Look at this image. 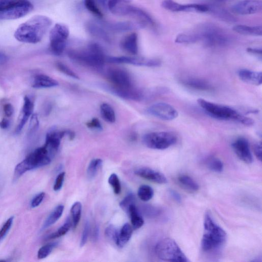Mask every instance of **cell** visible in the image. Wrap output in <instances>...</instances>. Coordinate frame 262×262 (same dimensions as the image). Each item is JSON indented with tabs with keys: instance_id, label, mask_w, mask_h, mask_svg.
I'll use <instances>...</instances> for the list:
<instances>
[{
	"instance_id": "cell-1",
	"label": "cell",
	"mask_w": 262,
	"mask_h": 262,
	"mask_svg": "<svg viewBox=\"0 0 262 262\" xmlns=\"http://www.w3.org/2000/svg\"><path fill=\"white\" fill-rule=\"evenodd\" d=\"M52 23V20L47 16H34L18 27L15 37L20 42L37 44L42 39Z\"/></svg>"
},
{
	"instance_id": "cell-2",
	"label": "cell",
	"mask_w": 262,
	"mask_h": 262,
	"mask_svg": "<svg viewBox=\"0 0 262 262\" xmlns=\"http://www.w3.org/2000/svg\"><path fill=\"white\" fill-rule=\"evenodd\" d=\"M204 231L201 240V250L208 255L216 254L222 250L227 239L225 231L218 225L209 213L204 219Z\"/></svg>"
},
{
	"instance_id": "cell-3",
	"label": "cell",
	"mask_w": 262,
	"mask_h": 262,
	"mask_svg": "<svg viewBox=\"0 0 262 262\" xmlns=\"http://www.w3.org/2000/svg\"><path fill=\"white\" fill-rule=\"evenodd\" d=\"M197 102L204 111L212 117L220 120L236 121L246 126L254 125L253 119L241 114L230 107L212 103L203 99H198Z\"/></svg>"
},
{
	"instance_id": "cell-4",
	"label": "cell",
	"mask_w": 262,
	"mask_h": 262,
	"mask_svg": "<svg viewBox=\"0 0 262 262\" xmlns=\"http://www.w3.org/2000/svg\"><path fill=\"white\" fill-rule=\"evenodd\" d=\"M55 154L45 145L36 149L17 165L14 172V180L17 181L27 172L48 165Z\"/></svg>"
},
{
	"instance_id": "cell-5",
	"label": "cell",
	"mask_w": 262,
	"mask_h": 262,
	"mask_svg": "<svg viewBox=\"0 0 262 262\" xmlns=\"http://www.w3.org/2000/svg\"><path fill=\"white\" fill-rule=\"evenodd\" d=\"M192 33L195 35L197 42L201 41L209 47H224L230 42L231 37L229 35L213 24L202 25Z\"/></svg>"
},
{
	"instance_id": "cell-6",
	"label": "cell",
	"mask_w": 262,
	"mask_h": 262,
	"mask_svg": "<svg viewBox=\"0 0 262 262\" xmlns=\"http://www.w3.org/2000/svg\"><path fill=\"white\" fill-rule=\"evenodd\" d=\"M69 56L73 60L95 68L102 67L106 58L102 48L98 44H91L87 47L69 52Z\"/></svg>"
},
{
	"instance_id": "cell-7",
	"label": "cell",
	"mask_w": 262,
	"mask_h": 262,
	"mask_svg": "<svg viewBox=\"0 0 262 262\" xmlns=\"http://www.w3.org/2000/svg\"><path fill=\"white\" fill-rule=\"evenodd\" d=\"M33 9L29 0H0V20L18 19L28 15Z\"/></svg>"
},
{
	"instance_id": "cell-8",
	"label": "cell",
	"mask_w": 262,
	"mask_h": 262,
	"mask_svg": "<svg viewBox=\"0 0 262 262\" xmlns=\"http://www.w3.org/2000/svg\"><path fill=\"white\" fill-rule=\"evenodd\" d=\"M155 252L158 259L162 261L189 262L180 247L171 238H165L159 241L155 246Z\"/></svg>"
},
{
	"instance_id": "cell-9",
	"label": "cell",
	"mask_w": 262,
	"mask_h": 262,
	"mask_svg": "<svg viewBox=\"0 0 262 262\" xmlns=\"http://www.w3.org/2000/svg\"><path fill=\"white\" fill-rule=\"evenodd\" d=\"M110 12L118 16H129L135 18L146 27H154L155 23L152 18L143 9L132 6L129 3L120 2L115 5Z\"/></svg>"
},
{
	"instance_id": "cell-10",
	"label": "cell",
	"mask_w": 262,
	"mask_h": 262,
	"mask_svg": "<svg viewBox=\"0 0 262 262\" xmlns=\"http://www.w3.org/2000/svg\"><path fill=\"white\" fill-rule=\"evenodd\" d=\"M177 141L176 135L168 131L149 133L143 138V142L146 147L158 150L167 149L175 145Z\"/></svg>"
},
{
	"instance_id": "cell-11",
	"label": "cell",
	"mask_w": 262,
	"mask_h": 262,
	"mask_svg": "<svg viewBox=\"0 0 262 262\" xmlns=\"http://www.w3.org/2000/svg\"><path fill=\"white\" fill-rule=\"evenodd\" d=\"M70 34V30L66 25L58 23L54 25L49 35L50 48L53 54L56 56L63 54Z\"/></svg>"
},
{
	"instance_id": "cell-12",
	"label": "cell",
	"mask_w": 262,
	"mask_h": 262,
	"mask_svg": "<svg viewBox=\"0 0 262 262\" xmlns=\"http://www.w3.org/2000/svg\"><path fill=\"white\" fill-rule=\"evenodd\" d=\"M108 77L113 87L119 89L133 87L132 78L129 74L120 68H113L108 72Z\"/></svg>"
},
{
	"instance_id": "cell-13",
	"label": "cell",
	"mask_w": 262,
	"mask_h": 262,
	"mask_svg": "<svg viewBox=\"0 0 262 262\" xmlns=\"http://www.w3.org/2000/svg\"><path fill=\"white\" fill-rule=\"evenodd\" d=\"M148 113L163 120H172L178 116L177 110L170 104L158 103L150 106L148 109Z\"/></svg>"
},
{
	"instance_id": "cell-14",
	"label": "cell",
	"mask_w": 262,
	"mask_h": 262,
	"mask_svg": "<svg viewBox=\"0 0 262 262\" xmlns=\"http://www.w3.org/2000/svg\"><path fill=\"white\" fill-rule=\"evenodd\" d=\"M101 23L109 33H122L146 27L144 24L139 21L104 22Z\"/></svg>"
},
{
	"instance_id": "cell-15",
	"label": "cell",
	"mask_w": 262,
	"mask_h": 262,
	"mask_svg": "<svg viewBox=\"0 0 262 262\" xmlns=\"http://www.w3.org/2000/svg\"><path fill=\"white\" fill-rule=\"evenodd\" d=\"M162 7L172 12H209V5L200 4H179L173 0H163L161 3Z\"/></svg>"
},
{
	"instance_id": "cell-16",
	"label": "cell",
	"mask_w": 262,
	"mask_h": 262,
	"mask_svg": "<svg viewBox=\"0 0 262 262\" xmlns=\"http://www.w3.org/2000/svg\"><path fill=\"white\" fill-rule=\"evenodd\" d=\"M106 62L110 63H123L146 67H158L161 63L158 59L135 57H107Z\"/></svg>"
},
{
	"instance_id": "cell-17",
	"label": "cell",
	"mask_w": 262,
	"mask_h": 262,
	"mask_svg": "<svg viewBox=\"0 0 262 262\" xmlns=\"http://www.w3.org/2000/svg\"><path fill=\"white\" fill-rule=\"evenodd\" d=\"M231 11L240 15H251L261 11L262 2L260 0H244L231 7Z\"/></svg>"
},
{
	"instance_id": "cell-18",
	"label": "cell",
	"mask_w": 262,
	"mask_h": 262,
	"mask_svg": "<svg viewBox=\"0 0 262 262\" xmlns=\"http://www.w3.org/2000/svg\"><path fill=\"white\" fill-rule=\"evenodd\" d=\"M234 152L239 158L247 164L253 162V157L251 152L250 144L244 138H239L231 144Z\"/></svg>"
},
{
	"instance_id": "cell-19",
	"label": "cell",
	"mask_w": 262,
	"mask_h": 262,
	"mask_svg": "<svg viewBox=\"0 0 262 262\" xmlns=\"http://www.w3.org/2000/svg\"><path fill=\"white\" fill-rule=\"evenodd\" d=\"M135 174L147 180L158 184H165L168 179L161 173L149 168H141L135 170Z\"/></svg>"
},
{
	"instance_id": "cell-20",
	"label": "cell",
	"mask_w": 262,
	"mask_h": 262,
	"mask_svg": "<svg viewBox=\"0 0 262 262\" xmlns=\"http://www.w3.org/2000/svg\"><path fill=\"white\" fill-rule=\"evenodd\" d=\"M183 85L186 87L202 91H210L213 87L208 81L195 77H186L181 79Z\"/></svg>"
},
{
	"instance_id": "cell-21",
	"label": "cell",
	"mask_w": 262,
	"mask_h": 262,
	"mask_svg": "<svg viewBox=\"0 0 262 262\" xmlns=\"http://www.w3.org/2000/svg\"><path fill=\"white\" fill-rule=\"evenodd\" d=\"M68 131H59L51 130L47 133L46 137L45 145L49 149L57 152L61 140L65 135H67Z\"/></svg>"
},
{
	"instance_id": "cell-22",
	"label": "cell",
	"mask_w": 262,
	"mask_h": 262,
	"mask_svg": "<svg viewBox=\"0 0 262 262\" xmlns=\"http://www.w3.org/2000/svg\"><path fill=\"white\" fill-rule=\"evenodd\" d=\"M34 104L33 101L27 96L24 98V104L22 109V116L20 120L18 125L16 129V133L19 134L26 125L34 111Z\"/></svg>"
},
{
	"instance_id": "cell-23",
	"label": "cell",
	"mask_w": 262,
	"mask_h": 262,
	"mask_svg": "<svg viewBox=\"0 0 262 262\" xmlns=\"http://www.w3.org/2000/svg\"><path fill=\"white\" fill-rule=\"evenodd\" d=\"M112 91L116 95L123 99L132 101H141L144 97L143 93L134 87L127 89L112 88Z\"/></svg>"
},
{
	"instance_id": "cell-24",
	"label": "cell",
	"mask_w": 262,
	"mask_h": 262,
	"mask_svg": "<svg viewBox=\"0 0 262 262\" xmlns=\"http://www.w3.org/2000/svg\"><path fill=\"white\" fill-rule=\"evenodd\" d=\"M120 47L124 51L132 55H136L139 51L137 35L133 33L123 38L120 42Z\"/></svg>"
},
{
	"instance_id": "cell-25",
	"label": "cell",
	"mask_w": 262,
	"mask_h": 262,
	"mask_svg": "<svg viewBox=\"0 0 262 262\" xmlns=\"http://www.w3.org/2000/svg\"><path fill=\"white\" fill-rule=\"evenodd\" d=\"M86 29L90 34L96 37L108 42L111 39L110 33L105 29L100 22H89L86 25Z\"/></svg>"
},
{
	"instance_id": "cell-26",
	"label": "cell",
	"mask_w": 262,
	"mask_h": 262,
	"mask_svg": "<svg viewBox=\"0 0 262 262\" xmlns=\"http://www.w3.org/2000/svg\"><path fill=\"white\" fill-rule=\"evenodd\" d=\"M239 76L245 83L255 86H260L262 83V74L247 70H241L239 72Z\"/></svg>"
},
{
	"instance_id": "cell-27",
	"label": "cell",
	"mask_w": 262,
	"mask_h": 262,
	"mask_svg": "<svg viewBox=\"0 0 262 262\" xmlns=\"http://www.w3.org/2000/svg\"><path fill=\"white\" fill-rule=\"evenodd\" d=\"M58 85V82L56 79L45 75H38L34 78L32 87L34 88H49Z\"/></svg>"
},
{
	"instance_id": "cell-28",
	"label": "cell",
	"mask_w": 262,
	"mask_h": 262,
	"mask_svg": "<svg viewBox=\"0 0 262 262\" xmlns=\"http://www.w3.org/2000/svg\"><path fill=\"white\" fill-rule=\"evenodd\" d=\"M232 30L239 34L245 36H262V27L261 26H249L243 25L234 26Z\"/></svg>"
},
{
	"instance_id": "cell-29",
	"label": "cell",
	"mask_w": 262,
	"mask_h": 262,
	"mask_svg": "<svg viewBox=\"0 0 262 262\" xmlns=\"http://www.w3.org/2000/svg\"><path fill=\"white\" fill-rule=\"evenodd\" d=\"M133 233V228L131 225L126 224L124 225L119 231L116 245L122 248L125 246L130 240Z\"/></svg>"
},
{
	"instance_id": "cell-30",
	"label": "cell",
	"mask_w": 262,
	"mask_h": 262,
	"mask_svg": "<svg viewBox=\"0 0 262 262\" xmlns=\"http://www.w3.org/2000/svg\"><path fill=\"white\" fill-rule=\"evenodd\" d=\"M209 12H211L214 16L221 20L228 22L236 21V19L231 13L223 8L212 5H209Z\"/></svg>"
},
{
	"instance_id": "cell-31",
	"label": "cell",
	"mask_w": 262,
	"mask_h": 262,
	"mask_svg": "<svg viewBox=\"0 0 262 262\" xmlns=\"http://www.w3.org/2000/svg\"><path fill=\"white\" fill-rule=\"evenodd\" d=\"M178 181L184 188L190 192H196L200 188L199 185L190 176L182 175L178 178Z\"/></svg>"
},
{
	"instance_id": "cell-32",
	"label": "cell",
	"mask_w": 262,
	"mask_h": 262,
	"mask_svg": "<svg viewBox=\"0 0 262 262\" xmlns=\"http://www.w3.org/2000/svg\"><path fill=\"white\" fill-rule=\"evenodd\" d=\"M128 214L130 217L132 225L134 229H139L144 225V220L138 211L135 204L130 207Z\"/></svg>"
},
{
	"instance_id": "cell-33",
	"label": "cell",
	"mask_w": 262,
	"mask_h": 262,
	"mask_svg": "<svg viewBox=\"0 0 262 262\" xmlns=\"http://www.w3.org/2000/svg\"><path fill=\"white\" fill-rule=\"evenodd\" d=\"M64 210L63 205H60L57 206L45 221L43 229H45L56 224L62 216Z\"/></svg>"
},
{
	"instance_id": "cell-34",
	"label": "cell",
	"mask_w": 262,
	"mask_h": 262,
	"mask_svg": "<svg viewBox=\"0 0 262 262\" xmlns=\"http://www.w3.org/2000/svg\"><path fill=\"white\" fill-rule=\"evenodd\" d=\"M101 114L102 118L107 122L113 123L116 120L115 113L112 107L107 103L102 104Z\"/></svg>"
},
{
	"instance_id": "cell-35",
	"label": "cell",
	"mask_w": 262,
	"mask_h": 262,
	"mask_svg": "<svg viewBox=\"0 0 262 262\" xmlns=\"http://www.w3.org/2000/svg\"><path fill=\"white\" fill-rule=\"evenodd\" d=\"M84 5L86 9L96 17L99 19L103 18L104 14L97 0H84Z\"/></svg>"
},
{
	"instance_id": "cell-36",
	"label": "cell",
	"mask_w": 262,
	"mask_h": 262,
	"mask_svg": "<svg viewBox=\"0 0 262 262\" xmlns=\"http://www.w3.org/2000/svg\"><path fill=\"white\" fill-rule=\"evenodd\" d=\"M102 164L103 160L101 159H94L91 161L87 171V176L90 180L93 179L97 175Z\"/></svg>"
},
{
	"instance_id": "cell-37",
	"label": "cell",
	"mask_w": 262,
	"mask_h": 262,
	"mask_svg": "<svg viewBox=\"0 0 262 262\" xmlns=\"http://www.w3.org/2000/svg\"><path fill=\"white\" fill-rule=\"evenodd\" d=\"M154 191L152 188L147 185L142 186L138 190V196L143 201H148L152 199Z\"/></svg>"
},
{
	"instance_id": "cell-38",
	"label": "cell",
	"mask_w": 262,
	"mask_h": 262,
	"mask_svg": "<svg viewBox=\"0 0 262 262\" xmlns=\"http://www.w3.org/2000/svg\"><path fill=\"white\" fill-rule=\"evenodd\" d=\"M206 165L211 171L215 173H222L224 169V164L223 161L216 157L209 159L207 161Z\"/></svg>"
},
{
	"instance_id": "cell-39",
	"label": "cell",
	"mask_w": 262,
	"mask_h": 262,
	"mask_svg": "<svg viewBox=\"0 0 262 262\" xmlns=\"http://www.w3.org/2000/svg\"><path fill=\"white\" fill-rule=\"evenodd\" d=\"M82 205L80 202H75L71 209L74 228L78 225L81 217Z\"/></svg>"
},
{
	"instance_id": "cell-40",
	"label": "cell",
	"mask_w": 262,
	"mask_h": 262,
	"mask_svg": "<svg viewBox=\"0 0 262 262\" xmlns=\"http://www.w3.org/2000/svg\"><path fill=\"white\" fill-rule=\"evenodd\" d=\"M72 227V223L70 219H67L65 223L56 231L49 237V239H54L65 235Z\"/></svg>"
},
{
	"instance_id": "cell-41",
	"label": "cell",
	"mask_w": 262,
	"mask_h": 262,
	"mask_svg": "<svg viewBox=\"0 0 262 262\" xmlns=\"http://www.w3.org/2000/svg\"><path fill=\"white\" fill-rule=\"evenodd\" d=\"M100 8L110 11L115 5L120 2L130 3L131 0H97Z\"/></svg>"
},
{
	"instance_id": "cell-42",
	"label": "cell",
	"mask_w": 262,
	"mask_h": 262,
	"mask_svg": "<svg viewBox=\"0 0 262 262\" xmlns=\"http://www.w3.org/2000/svg\"><path fill=\"white\" fill-rule=\"evenodd\" d=\"M175 42L178 44H191L197 42L196 37L192 33L179 35L176 38Z\"/></svg>"
},
{
	"instance_id": "cell-43",
	"label": "cell",
	"mask_w": 262,
	"mask_h": 262,
	"mask_svg": "<svg viewBox=\"0 0 262 262\" xmlns=\"http://www.w3.org/2000/svg\"><path fill=\"white\" fill-rule=\"evenodd\" d=\"M57 245L56 243H52L40 248L37 253V258L39 260L45 259L51 253Z\"/></svg>"
},
{
	"instance_id": "cell-44",
	"label": "cell",
	"mask_w": 262,
	"mask_h": 262,
	"mask_svg": "<svg viewBox=\"0 0 262 262\" xmlns=\"http://www.w3.org/2000/svg\"><path fill=\"white\" fill-rule=\"evenodd\" d=\"M108 183L112 187L115 194L116 195L119 194L121 192V187L117 175L115 174L110 175L108 179Z\"/></svg>"
},
{
	"instance_id": "cell-45",
	"label": "cell",
	"mask_w": 262,
	"mask_h": 262,
	"mask_svg": "<svg viewBox=\"0 0 262 262\" xmlns=\"http://www.w3.org/2000/svg\"><path fill=\"white\" fill-rule=\"evenodd\" d=\"M135 197L132 194H130L127 196L122 200L120 203V208L127 214L129 211L130 207L135 204Z\"/></svg>"
},
{
	"instance_id": "cell-46",
	"label": "cell",
	"mask_w": 262,
	"mask_h": 262,
	"mask_svg": "<svg viewBox=\"0 0 262 262\" xmlns=\"http://www.w3.org/2000/svg\"><path fill=\"white\" fill-rule=\"evenodd\" d=\"M106 235L110 241L116 245L119 231L113 226H108L106 230Z\"/></svg>"
},
{
	"instance_id": "cell-47",
	"label": "cell",
	"mask_w": 262,
	"mask_h": 262,
	"mask_svg": "<svg viewBox=\"0 0 262 262\" xmlns=\"http://www.w3.org/2000/svg\"><path fill=\"white\" fill-rule=\"evenodd\" d=\"M56 66L59 71L66 75L72 77L75 79H79L78 76L75 74L70 68L62 63L58 62L56 64Z\"/></svg>"
},
{
	"instance_id": "cell-48",
	"label": "cell",
	"mask_w": 262,
	"mask_h": 262,
	"mask_svg": "<svg viewBox=\"0 0 262 262\" xmlns=\"http://www.w3.org/2000/svg\"><path fill=\"white\" fill-rule=\"evenodd\" d=\"M13 218H14L13 217L9 218L3 225L1 229H0V242L3 240L11 228L13 222Z\"/></svg>"
},
{
	"instance_id": "cell-49",
	"label": "cell",
	"mask_w": 262,
	"mask_h": 262,
	"mask_svg": "<svg viewBox=\"0 0 262 262\" xmlns=\"http://www.w3.org/2000/svg\"><path fill=\"white\" fill-rule=\"evenodd\" d=\"M39 126V121L37 115L36 114H33L30 123L29 128L30 134L34 133L38 129Z\"/></svg>"
},
{
	"instance_id": "cell-50",
	"label": "cell",
	"mask_w": 262,
	"mask_h": 262,
	"mask_svg": "<svg viewBox=\"0 0 262 262\" xmlns=\"http://www.w3.org/2000/svg\"><path fill=\"white\" fill-rule=\"evenodd\" d=\"M90 232V225L88 222H86L82 232L80 243V247L84 246L87 243Z\"/></svg>"
},
{
	"instance_id": "cell-51",
	"label": "cell",
	"mask_w": 262,
	"mask_h": 262,
	"mask_svg": "<svg viewBox=\"0 0 262 262\" xmlns=\"http://www.w3.org/2000/svg\"><path fill=\"white\" fill-rule=\"evenodd\" d=\"M86 125L88 128L91 129L99 131L102 130L103 129V127L100 121L98 118H94L88 121L86 123Z\"/></svg>"
},
{
	"instance_id": "cell-52",
	"label": "cell",
	"mask_w": 262,
	"mask_h": 262,
	"mask_svg": "<svg viewBox=\"0 0 262 262\" xmlns=\"http://www.w3.org/2000/svg\"><path fill=\"white\" fill-rule=\"evenodd\" d=\"M45 196V192H42L39 193L32 200L31 202V208H36L42 202Z\"/></svg>"
},
{
	"instance_id": "cell-53",
	"label": "cell",
	"mask_w": 262,
	"mask_h": 262,
	"mask_svg": "<svg viewBox=\"0 0 262 262\" xmlns=\"http://www.w3.org/2000/svg\"><path fill=\"white\" fill-rule=\"evenodd\" d=\"M65 176V173L62 172L60 173L57 177L56 182H55L53 189L54 191H59L62 187L63 183L64 181Z\"/></svg>"
},
{
	"instance_id": "cell-54",
	"label": "cell",
	"mask_w": 262,
	"mask_h": 262,
	"mask_svg": "<svg viewBox=\"0 0 262 262\" xmlns=\"http://www.w3.org/2000/svg\"><path fill=\"white\" fill-rule=\"evenodd\" d=\"M146 215L150 217H155L158 216L160 212L159 210L153 208V207L149 206L145 209Z\"/></svg>"
},
{
	"instance_id": "cell-55",
	"label": "cell",
	"mask_w": 262,
	"mask_h": 262,
	"mask_svg": "<svg viewBox=\"0 0 262 262\" xmlns=\"http://www.w3.org/2000/svg\"><path fill=\"white\" fill-rule=\"evenodd\" d=\"M169 194L170 196L177 203H181L182 201V198L180 194L174 189H170L169 190Z\"/></svg>"
},
{
	"instance_id": "cell-56",
	"label": "cell",
	"mask_w": 262,
	"mask_h": 262,
	"mask_svg": "<svg viewBox=\"0 0 262 262\" xmlns=\"http://www.w3.org/2000/svg\"><path fill=\"white\" fill-rule=\"evenodd\" d=\"M262 143H258L256 144L254 146V152L257 159L261 161H262Z\"/></svg>"
},
{
	"instance_id": "cell-57",
	"label": "cell",
	"mask_w": 262,
	"mask_h": 262,
	"mask_svg": "<svg viewBox=\"0 0 262 262\" xmlns=\"http://www.w3.org/2000/svg\"><path fill=\"white\" fill-rule=\"evenodd\" d=\"M3 110L5 115L7 117H10L13 113V108L11 104H6L3 107Z\"/></svg>"
},
{
	"instance_id": "cell-58",
	"label": "cell",
	"mask_w": 262,
	"mask_h": 262,
	"mask_svg": "<svg viewBox=\"0 0 262 262\" xmlns=\"http://www.w3.org/2000/svg\"><path fill=\"white\" fill-rule=\"evenodd\" d=\"M248 52L252 53L253 54L257 55V56H262V49L259 48H248L247 49Z\"/></svg>"
},
{
	"instance_id": "cell-59",
	"label": "cell",
	"mask_w": 262,
	"mask_h": 262,
	"mask_svg": "<svg viewBox=\"0 0 262 262\" xmlns=\"http://www.w3.org/2000/svg\"><path fill=\"white\" fill-rule=\"evenodd\" d=\"M10 125L9 120L4 118L1 121H0V128L2 129H7Z\"/></svg>"
},
{
	"instance_id": "cell-60",
	"label": "cell",
	"mask_w": 262,
	"mask_h": 262,
	"mask_svg": "<svg viewBox=\"0 0 262 262\" xmlns=\"http://www.w3.org/2000/svg\"><path fill=\"white\" fill-rule=\"evenodd\" d=\"M99 228L97 226H95V227H94L93 228V231H92V239H93V240L94 241H96V240H97V239L98 238V237H99Z\"/></svg>"
},
{
	"instance_id": "cell-61",
	"label": "cell",
	"mask_w": 262,
	"mask_h": 262,
	"mask_svg": "<svg viewBox=\"0 0 262 262\" xmlns=\"http://www.w3.org/2000/svg\"><path fill=\"white\" fill-rule=\"evenodd\" d=\"M6 58L3 55L0 54V63H5Z\"/></svg>"
},
{
	"instance_id": "cell-62",
	"label": "cell",
	"mask_w": 262,
	"mask_h": 262,
	"mask_svg": "<svg viewBox=\"0 0 262 262\" xmlns=\"http://www.w3.org/2000/svg\"><path fill=\"white\" fill-rule=\"evenodd\" d=\"M213 1H218V2H223V1H228V0H213Z\"/></svg>"
}]
</instances>
